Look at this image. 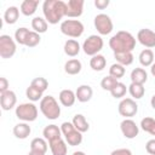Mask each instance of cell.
I'll return each instance as SVG.
<instances>
[{
    "instance_id": "obj_1",
    "label": "cell",
    "mask_w": 155,
    "mask_h": 155,
    "mask_svg": "<svg viewBox=\"0 0 155 155\" xmlns=\"http://www.w3.org/2000/svg\"><path fill=\"white\" fill-rule=\"evenodd\" d=\"M44 18L50 24H57L67 15V2L62 0H45L42 4Z\"/></svg>"
},
{
    "instance_id": "obj_2",
    "label": "cell",
    "mask_w": 155,
    "mask_h": 155,
    "mask_svg": "<svg viewBox=\"0 0 155 155\" xmlns=\"http://www.w3.org/2000/svg\"><path fill=\"white\" fill-rule=\"evenodd\" d=\"M109 47L114 53L132 52L136 47V38L126 30H120L109 39Z\"/></svg>"
},
{
    "instance_id": "obj_3",
    "label": "cell",
    "mask_w": 155,
    "mask_h": 155,
    "mask_svg": "<svg viewBox=\"0 0 155 155\" xmlns=\"http://www.w3.org/2000/svg\"><path fill=\"white\" fill-rule=\"evenodd\" d=\"M39 107H40L42 115L48 120H56L61 115V107L53 96L42 97Z\"/></svg>"
},
{
    "instance_id": "obj_4",
    "label": "cell",
    "mask_w": 155,
    "mask_h": 155,
    "mask_svg": "<svg viewBox=\"0 0 155 155\" xmlns=\"http://www.w3.org/2000/svg\"><path fill=\"white\" fill-rule=\"evenodd\" d=\"M61 131H62V134L64 136L65 142H67L69 145L76 147V145H79V144H81V142H82V133L79 132V131L74 127L73 122H68V121L63 122V124L61 125Z\"/></svg>"
},
{
    "instance_id": "obj_5",
    "label": "cell",
    "mask_w": 155,
    "mask_h": 155,
    "mask_svg": "<svg viewBox=\"0 0 155 155\" xmlns=\"http://www.w3.org/2000/svg\"><path fill=\"white\" fill-rule=\"evenodd\" d=\"M62 34L69 36V38H80L84 34V24L79 19H65L61 23L59 27Z\"/></svg>"
},
{
    "instance_id": "obj_6",
    "label": "cell",
    "mask_w": 155,
    "mask_h": 155,
    "mask_svg": "<svg viewBox=\"0 0 155 155\" xmlns=\"http://www.w3.org/2000/svg\"><path fill=\"white\" fill-rule=\"evenodd\" d=\"M16 116L23 122L35 121L38 117V108L34 103H22L16 107Z\"/></svg>"
},
{
    "instance_id": "obj_7",
    "label": "cell",
    "mask_w": 155,
    "mask_h": 155,
    "mask_svg": "<svg viewBox=\"0 0 155 155\" xmlns=\"http://www.w3.org/2000/svg\"><path fill=\"white\" fill-rule=\"evenodd\" d=\"M104 41L101 35H90L82 44V50L87 56H96L103 48Z\"/></svg>"
},
{
    "instance_id": "obj_8",
    "label": "cell",
    "mask_w": 155,
    "mask_h": 155,
    "mask_svg": "<svg viewBox=\"0 0 155 155\" xmlns=\"http://www.w3.org/2000/svg\"><path fill=\"white\" fill-rule=\"evenodd\" d=\"M16 44L17 42L15 41V39H12L10 35L6 34L0 35V57L4 59L13 57L17 50Z\"/></svg>"
},
{
    "instance_id": "obj_9",
    "label": "cell",
    "mask_w": 155,
    "mask_h": 155,
    "mask_svg": "<svg viewBox=\"0 0 155 155\" xmlns=\"http://www.w3.org/2000/svg\"><path fill=\"white\" fill-rule=\"evenodd\" d=\"M93 23H94V28L97 29V31L101 35H108L114 29V24H113L111 18L105 13H98L94 17Z\"/></svg>"
},
{
    "instance_id": "obj_10",
    "label": "cell",
    "mask_w": 155,
    "mask_h": 155,
    "mask_svg": "<svg viewBox=\"0 0 155 155\" xmlns=\"http://www.w3.org/2000/svg\"><path fill=\"white\" fill-rule=\"evenodd\" d=\"M117 111L125 119H131L138 113V104L133 98H124L117 107Z\"/></svg>"
},
{
    "instance_id": "obj_11",
    "label": "cell",
    "mask_w": 155,
    "mask_h": 155,
    "mask_svg": "<svg viewBox=\"0 0 155 155\" xmlns=\"http://www.w3.org/2000/svg\"><path fill=\"white\" fill-rule=\"evenodd\" d=\"M120 130L122 132V136L127 139H133L139 133V127L132 119H124L120 124Z\"/></svg>"
},
{
    "instance_id": "obj_12",
    "label": "cell",
    "mask_w": 155,
    "mask_h": 155,
    "mask_svg": "<svg viewBox=\"0 0 155 155\" xmlns=\"http://www.w3.org/2000/svg\"><path fill=\"white\" fill-rule=\"evenodd\" d=\"M137 40L147 48L155 47V31L149 28H143L137 33Z\"/></svg>"
},
{
    "instance_id": "obj_13",
    "label": "cell",
    "mask_w": 155,
    "mask_h": 155,
    "mask_svg": "<svg viewBox=\"0 0 155 155\" xmlns=\"http://www.w3.org/2000/svg\"><path fill=\"white\" fill-rule=\"evenodd\" d=\"M84 0H69L67 2V17L71 18H78L82 15L84 12Z\"/></svg>"
},
{
    "instance_id": "obj_14",
    "label": "cell",
    "mask_w": 155,
    "mask_h": 155,
    "mask_svg": "<svg viewBox=\"0 0 155 155\" xmlns=\"http://www.w3.org/2000/svg\"><path fill=\"white\" fill-rule=\"evenodd\" d=\"M17 103V96L13 91L8 90L4 93H0V104L2 110H11Z\"/></svg>"
},
{
    "instance_id": "obj_15",
    "label": "cell",
    "mask_w": 155,
    "mask_h": 155,
    "mask_svg": "<svg viewBox=\"0 0 155 155\" xmlns=\"http://www.w3.org/2000/svg\"><path fill=\"white\" fill-rule=\"evenodd\" d=\"M42 136H44V138L48 142V143H51V142H53V140H57V139H59V138H62V131H61V127H58L57 125H47L45 128H44V131H42Z\"/></svg>"
},
{
    "instance_id": "obj_16",
    "label": "cell",
    "mask_w": 155,
    "mask_h": 155,
    "mask_svg": "<svg viewBox=\"0 0 155 155\" xmlns=\"http://www.w3.org/2000/svg\"><path fill=\"white\" fill-rule=\"evenodd\" d=\"M75 94H76V99L81 103H86L88 102L92 96H93V90L90 85H81L76 88L75 91Z\"/></svg>"
},
{
    "instance_id": "obj_17",
    "label": "cell",
    "mask_w": 155,
    "mask_h": 155,
    "mask_svg": "<svg viewBox=\"0 0 155 155\" xmlns=\"http://www.w3.org/2000/svg\"><path fill=\"white\" fill-rule=\"evenodd\" d=\"M59 102L63 107H73L75 101H76V94L73 90H69V88H65V90H62L59 92Z\"/></svg>"
},
{
    "instance_id": "obj_18",
    "label": "cell",
    "mask_w": 155,
    "mask_h": 155,
    "mask_svg": "<svg viewBox=\"0 0 155 155\" xmlns=\"http://www.w3.org/2000/svg\"><path fill=\"white\" fill-rule=\"evenodd\" d=\"M48 145H50V149H51L52 155H67V153H68L67 142L63 140L62 138L48 143Z\"/></svg>"
},
{
    "instance_id": "obj_19",
    "label": "cell",
    "mask_w": 155,
    "mask_h": 155,
    "mask_svg": "<svg viewBox=\"0 0 155 155\" xmlns=\"http://www.w3.org/2000/svg\"><path fill=\"white\" fill-rule=\"evenodd\" d=\"M63 50H64V53H65L67 56H69V57H76V56L79 54L81 47H80V44L78 42V40H75V39H69V40H67V41L64 42Z\"/></svg>"
},
{
    "instance_id": "obj_20",
    "label": "cell",
    "mask_w": 155,
    "mask_h": 155,
    "mask_svg": "<svg viewBox=\"0 0 155 155\" xmlns=\"http://www.w3.org/2000/svg\"><path fill=\"white\" fill-rule=\"evenodd\" d=\"M12 131H13V134H15L16 138H18V139H25L30 134L31 128H30V126L27 122H19V124H17V125L13 126V130Z\"/></svg>"
},
{
    "instance_id": "obj_21",
    "label": "cell",
    "mask_w": 155,
    "mask_h": 155,
    "mask_svg": "<svg viewBox=\"0 0 155 155\" xmlns=\"http://www.w3.org/2000/svg\"><path fill=\"white\" fill-rule=\"evenodd\" d=\"M81 68H82V64L76 58H71V59L67 61L65 64H64V71L68 75H76V74H79L81 71Z\"/></svg>"
},
{
    "instance_id": "obj_22",
    "label": "cell",
    "mask_w": 155,
    "mask_h": 155,
    "mask_svg": "<svg viewBox=\"0 0 155 155\" xmlns=\"http://www.w3.org/2000/svg\"><path fill=\"white\" fill-rule=\"evenodd\" d=\"M19 8L16 7V6H10L5 10V13H4V22L7 23V24H15L17 21H18V17H19Z\"/></svg>"
},
{
    "instance_id": "obj_23",
    "label": "cell",
    "mask_w": 155,
    "mask_h": 155,
    "mask_svg": "<svg viewBox=\"0 0 155 155\" xmlns=\"http://www.w3.org/2000/svg\"><path fill=\"white\" fill-rule=\"evenodd\" d=\"M148 80V73L143 68H134L131 71V82L144 85Z\"/></svg>"
},
{
    "instance_id": "obj_24",
    "label": "cell",
    "mask_w": 155,
    "mask_h": 155,
    "mask_svg": "<svg viewBox=\"0 0 155 155\" xmlns=\"http://www.w3.org/2000/svg\"><path fill=\"white\" fill-rule=\"evenodd\" d=\"M38 6H39V0H24L21 4L19 8L24 16H31L35 13Z\"/></svg>"
},
{
    "instance_id": "obj_25",
    "label": "cell",
    "mask_w": 155,
    "mask_h": 155,
    "mask_svg": "<svg viewBox=\"0 0 155 155\" xmlns=\"http://www.w3.org/2000/svg\"><path fill=\"white\" fill-rule=\"evenodd\" d=\"M31 28L34 31H36L38 34H42V33H46L47 31V28H48V23L47 21L44 18V17H34L31 19Z\"/></svg>"
},
{
    "instance_id": "obj_26",
    "label": "cell",
    "mask_w": 155,
    "mask_h": 155,
    "mask_svg": "<svg viewBox=\"0 0 155 155\" xmlns=\"http://www.w3.org/2000/svg\"><path fill=\"white\" fill-rule=\"evenodd\" d=\"M73 125H74V127L79 131V132H81V133H84V132H87L88 131V128H90V125H88V122H87V120H86V117L82 115V114H76V115H74V117H73Z\"/></svg>"
},
{
    "instance_id": "obj_27",
    "label": "cell",
    "mask_w": 155,
    "mask_h": 155,
    "mask_svg": "<svg viewBox=\"0 0 155 155\" xmlns=\"http://www.w3.org/2000/svg\"><path fill=\"white\" fill-rule=\"evenodd\" d=\"M107 65V59L103 54H96L90 59V67L94 71H102Z\"/></svg>"
},
{
    "instance_id": "obj_28",
    "label": "cell",
    "mask_w": 155,
    "mask_h": 155,
    "mask_svg": "<svg viewBox=\"0 0 155 155\" xmlns=\"http://www.w3.org/2000/svg\"><path fill=\"white\" fill-rule=\"evenodd\" d=\"M139 63L143 67H151L153 63L155 62V57L154 53L150 48H144L140 53H139Z\"/></svg>"
},
{
    "instance_id": "obj_29",
    "label": "cell",
    "mask_w": 155,
    "mask_h": 155,
    "mask_svg": "<svg viewBox=\"0 0 155 155\" xmlns=\"http://www.w3.org/2000/svg\"><path fill=\"white\" fill-rule=\"evenodd\" d=\"M114 58L116 59V63L124 65V67H127V65H131L133 63V53L132 52H120V53H114Z\"/></svg>"
},
{
    "instance_id": "obj_30",
    "label": "cell",
    "mask_w": 155,
    "mask_h": 155,
    "mask_svg": "<svg viewBox=\"0 0 155 155\" xmlns=\"http://www.w3.org/2000/svg\"><path fill=\"white\" fill-rule=\"evenodd\" d=\"M48 147H47V142L45 138H34L30 142V150L33 151H39V153H44L46 154Z\"/></svg>"
},
{
    "instance_id": "obj_31",
    "label": "cell",
    "mask_w": 155,
    "mask_h": 155,
    "mask_svg": "<svg viewBox=\"0 0 155 155\" xmlns=\"http://www.w3.org/2000/svg\"><path fill=\"white\" fill-rule=\"evenodd\" d=\"M128 92L133 99H140L145 93V88H144V85L131 82L128 86Z\"/></svg>"
},
{
    "instance_id": "obj_32",
    "label": "cell",
    "mask_w": 155,
    "mask_h": 155,
    "mask_svg": "<svg viewBox=\"0 0 155 155\" xmlns=\"http://www.w3.org/2000/svg\"><path fill=\"white\" fill-rule=\"evenodd\" d=\"M140 128L144 132L150 133L151 136H155V119L147 116L140 120Z\"/></svg>"
},
{
    "instance_id": "obj_33",
    "label": "cell",
    "mask_w": 155,
    "mask_h": 155,
    "mask_svg": "<svg viewBox=\"0 0 155 155\" xmlns=\"http://www.w3.org/2000/svg\"><path fill=\"white\" fill-rule=\"evenodd\" d=\"M125 73H126L125 67L121 65V64H119V63H114L109 68V75L113 76V78H115V79H117V80L121 79L125 75Z\"/></svg>"
},
{
    "instance_id": "obj_34",
    "label": "cell",
    "mask_w": 155,
    "mask_h": 155,
    "mask_svg": "<svg viewBox=\"0 0 155 155\" xmlns=\"http://www.w3.org/2000/svg\"><path fill=\"white\" fill-rule=\"evenodd\" d=\"M42 94H44V93H42L41 91L36 90L35 87H33V86H30V85H29V87H27V90H25V96H27V98H28L29 101H31V102L41 101L42 97H44Z\"/></svg>"
},
{
    "instance_id": "obj_35",
    "label": "cell",
    "mask_w": 155,
    "mask_h": 155,
    "mask_svg": "<svg viewBox=\"0 0 155 155\" xmlns=\"http://www.w3.org/2000/svg\"><path fill=\"white\" fill-rule=\"evenodd\" d=\"M117 82H119L117 79H115V78H113V76H110V75H108V76H104V78L102 79V81H101V87H102L103 90L110 92V91L117 85Z\"/></svg>"
},
{
    "instance_id": "obj_36",
    "label": "cell",
    "mask_w": 155,
    "mask_h": 155,
    "mask_svg": "<svg viewBox=\"0 0 155 155\" xmlns=\"http://www.w3.org/2000/svg\"><path fill=\"white\" fill-rule=\"evenodd\" d=\"M29 31H30V30H29L28 28H25V27L18 28V29L15 31V41H16L17 44H19V45H24V44H25V39H27Z\"/></svg>"
},
{
    "instance_id": "obj_37",
    "label": "cell",
    "mask_w": 155,
    "mask_h": 155,
    "mask_svg": "<svg viewBox=\"0 0 155 155\" xmlns=\"http://www.w3.org/2000/svg\"><path fill=\"white\" fill-rule=\"evenodd\" d=\"M40 40H41L40 34H38L34 30H30L29 34H28V36H27V39H25L24 46H27V47H35L36 45L40 44Z\"/></svg>"
},
{
    "instance_id": "obj_38",
    "label": "cell",
    "mask_w": 155,
    "mask_h": 155,
    "mask_svg": "<svg viewBox=\"0 0 155 155\" xmlns=\"http://www.w3.org/2000/svg\"><path fill=\"white\" fill-rule=\"evenodd\" d=\"M30 86L35 87L36 90H39V91H41V92L44 93V92L47 90V87H48V81H47L45 78L39 76V78H35V79L31 80Z\"/></svg>"
},
{
    "instance_id": "obj_39",
    "label": "cell",
    "mask_w": 155,
    "mask_h": 155,
    "mask_svg": "<svg viewBox=\"0 0 155 155\" xmlns=\"http://www.w3.org/2000/svg\"><path fill=\"white\" fill-rule=\"evenodd\" d=\"M128 91V87H126V85L124 82H117V85L110 91V94L114 97V98H122L126 92Z\"/></svg>"
},
{
    "instance_id": "obj_40",
    "label": "cell",
    "mask_w": 155,
    "mask_h": 155,
    "mask_svg": "<svg viewBox=\"0 0 155 155\" xmlns=\"http://www.w3.org/2000/svg\"><path fill=\"white\" fill-rule=\"evenodd\" d=\"M145 150L149 155H155V138L149 139L145 144Z\"/></svg>"
},
{
    "instance_id": "obj_41",
    "label": "cell",
    "mask_w": 155,
    "mask_h": 155,
    "mask_svg": "<svg viewBox=\"0 0 155 155\" xmlns=\"http://www.w3.org/2000/svg\"><path fill=\"white\" fill-rule=\"evenodd\" d=\"M8 86H10L8 80H7L6 78L1 76V78H0V93H4V92H6V91H8Z\"/></svg>"
},
{
    "instance_id": "obj_42",
    "label": "cell",
    "mask_w": 155,
    "mask_h": 155,
    "mask_svg": "<svg viewBox=\"0 0 155 155\" xmlns=\"http://www.w3.org/2000/svg\"><path fill=\"white\" fill-rule=\"evenodd\" d=\"M110 155H132V151L127 148H120V149H115L110 153Z\"/></svg>"
},
{
    "instance_id": "obj_43",
    "label": "cell",
    "mask_w": 155,
    "mask_h": 155,
    "mask_svg": "<svg viewBox=\"0 0 155 155\" xmlns=\"http://www.w3.org/2000/svg\"><path fill=\"white\" fill-rule=\"evenodd\" d=\"M94 6L99 10H104L109 6V0H94Z\"/></svg>"
},
{
    "instance_id": "obj_44",
    "label": "cell",
    "mask_w": 155,
    "mask_h": 155,
    "mask_svg": "<svg viewBox=\"0 0 155 155\" xmlns=\"http://www.w3.org/2000/svg\"><path fill=\"white\" fill-rule=\"evenodd\" d=\"M150 105H151V108L155 110V94L151 97V99H150Z\"/></svg>"
},
{
    "instance_id": "obj_45",
    "label": "cell",
    "mask_w": 155,
    "mask_h": 155,
    "mask_svg": "<svg viewBox=\"0 0 155 155\" xmlns=\"http://www.w3.org/2000/svg\"><path fill=\"white\" fill-rule=\"evenodd\" d=\"M28 155H45L44 153H39V151H33V150H30L29 153H28Z\"/></svg>"
},
{
    "instance_id": "obj_46",
    "label": "cell",
    "mask_w": 155,
    "mask_h": 155,
    "mask_svg": "<svg viewBox=\"0 0 155 155\" xmlns=\"http://www.w3.org/2000/svg\"><path fill=\"white\" fill-rule=\"evenodd\" d=\"M150 73H151V75L153 76H155V62L153 63V65L150 67Z\"/></svg>"
},
{
    "instance_id": "obj_47",
    "label": "cell",
    "mask_w": 155,
    "mask_h": 155,
    "mask_svg": "<svg viewBox=\"0 0 155 155\" xmlns=\"http://www.w3.org/2000/svg\"><path fill=\"white\" fill-rule=\"evenodd\" d=\"M73 155H86V154H85L84 151H74Z\"/></svg>"
}]
</instances>
